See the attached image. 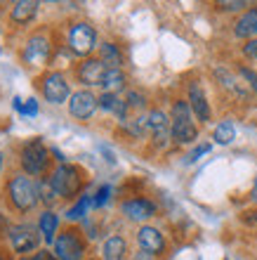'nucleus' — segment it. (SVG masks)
Here are the masks:
<instances>
[{"instance_id": "21", "label": "nucleus", "mask_w": 257, "mask_h": 260, "mask_svg": "<svg viewBox=\"0 0 257 260\" xmlns=\"http://www.w3.org/2000/svg\"><path fill=\"white\" fill-rule=\"evenodd\" d=\"M99 62L104 64L106 69H121V52H118V48L116 45H111V43H104L102 48H99Z\"/></svg>"}, {"instance_id": "22", "label": "nucleus", "mask_w": 257, "mask_h": 260, "mask_svg": "<svg viewBox=\"0 0 257 260\" xmlns=\"http://www.w3.org/2000/svg\"><path fill=\"white\" fill-rule=\"evenodd\" d=\"M234 137H236V130H234V125H231L229 121H224V123H219L215 128V140L219 144H229Z\"/></svg>"}, {"instance_id": "35", "label": "nucleus", "mask_w": 257, "mask_h": 260, "mask_svg": "<svg viewBox=\"0 0 257 260\" xmlns=\"http://www.w3.org/2000/svg\"><path fill=\"white\" fill-rule=\"evenodd\" d=\"M252 197L257 199V178H255V187H252Z\"/></svg>"}, {"instance_id": "24", "label": "nucleus", "mask_w": 257, "mask_h": 260, "mask_svg": "<svg viewBox=\"0 0 257 260\" xmlns=\"http://www.w3.org/2000/svg\"><path fill=\"white\" fill-rule=\"evenodd\" d=\"M88 206H90V197H81V201L68 211V220H78L85 215V211H88Z\"/></svg>"}, {"instance_id": "20", "label": "nucleus", "mask_w": 257, "mask_h": 260, "mask_svg": "<svg viewBox=\"0 0 257 260\" xmlns=\"http://www.w3.org/2000/svg\"><path fill=\"white\" fill-rule=\"evenodd\" d=\"M128 253V246H125V239L123 237H111L104 244V260H123Z\"/></svg>"}, {"instance_id": "18", "label": "nucleus", "mask_w": 257, "mask_h": 260, "mask_svg": "<svg viewBox=\"0 0 257 260\" xmlns=\"http://www.w3.org/2000/svg\"><path fill=\"white\" fill-rule=\"evenodd\" d=\"M57 227H59V218H57L52 211H45V213H43V215H41V222H38V230H41L43 239L48 241V244H54Z\"/></svg>"}, {"instance_id": "5", "label": "nucleus", "mask_w": 257, "mask_h": 260, "mask_svg": "<svg viewBox=\"0 0 257 260\" xmlns=\"http://www.w3.org/2000/svg\"><path fill=\"white\" fill-rule=\"evenodd\" d=\"M54 255L57 260H83L85 255V241L78 230H64L54 239Z\"/></svg>"}, {"instance_id": "32", "label": "nucleus", "mask_w": 257, "mask_h": 260, "mask_svg": "<svg viewBox=\"0 0 257 260\" xmlns=\"http://www.w3.org/2000/svg\"><path fill=\"white\" fill-rule=\"evenodd\" d=\"M219 5L224 7V10H241V7H245L243 0H236V3H219Z\"/></svg>"}, {"instance_id": "30", "label": "nucleus", "mask_w": 257, "mask_h": 260, "mask_svg": "<svg viewBox=\"0 0 257 260\" xmlns=\"http://www.w3.org/2000/svg\"><path fill=\"white\" fill-rule=\"evenodd\" d=\"M210 151V144H201V147H196V149L189 154V161H196L198 156H203V154H208Z\"/></svg>"}, {"instance_id": "15", "label": "nucleus", "mask_w": 257, "mask_h": 260, "mask_svg": "<svg viewBox=\"0 0 257 260\" xmlns=\"http://www.w3.org/2000/svg\"><path fill=\"white\" fill-rule=\"evenodd\" d=\"M189 107H191V111L196 114L198 121H210V104H208V100H205L203 90H201L198 83H194L189 88Z\"/></svg>"}, {"instance_id": "14", "label": "nucleus", "mask_w": 257, "mask_h": 260, "mask_svg": "<svg viewBox=\"0 0 257 260\" xmlns=\"http://www.w3.org/2000/svg\"><path fill=\"white\" fill-rule=\"evenodd\" d=\"M104 74H106V67L99 59H85L81 64V69H78V78L85 85H102Z\"/></svg>"}, {"instance_id": "36", "label": "nucleus", "mask_w": 257, "mask_h": 260, "mask_svg": "<svg viewBox=\"0 0 257 260\" xmlns=\"http://www.w3.org/2000/svg\"><path fill=\"white\" fill-rule=\"evenodd\" d=\"M0 171H3V151H0Z\"/></svg>"}, {"instance_id": "16", "label": "nucleus", "mask_w": 257, "mask_h": 260, "mask_svg": "<svg viewBox=\"0 0 257 260\" xmlns=\"http://www.w3.org/2000/svg\"><path fill=\"white\" fill-rule=\"evenodd\" d=\"M234 34L238 38H255L257 36V7L255 10H248V12L236 21V28H234Z\"/></svg>"}, {"instance_id": "29", "label": "nucleus", "mask_w": 257, "mask_h": 260, "mask_svg": "<svg viewBox=\"0 0 257 260\" xmlns=\"http://www.w3.org/2000/svg\"><path fill=\"white\" fill-rule=\"evenodd\" d=\"M108 194H111V187L108 185H104L99 192H97V199H95V206H102V204H106V199H108Z\"/></svg>"}, {"instance_id": "17", "label": "nucleus", "mask_w": 257, "mask_h": 260, "mask_svg": "<svg viewBox=\"0 0 257 260\" xmlns=\"http://www.w3.org/2000/svg\"><path fill=\"white\" fill-rule=\"evenodd\" d=\"M35 12H38V3L35 0H21V3H14L10 17H12L14 24H26V21H31L35 17Z\"/></svg>"}, {"instance_id": "9", "label": "nucleus", "mask_w": 257, "mask_h": 260, "mask_svg": "<svg viewBox=\"0 0 257 260\" xmlns=\"http://www.w3.org/2000/svg\"><path fill=\"white\" fill-rule=\"evenodd\" d=\"M43 95H45V100H48L50 104H61L66 102L68 97V83L66 78L61 74H48L45 78H43Z\"/></svg>"}, {"instance_id": "7", "label": "nucleus", "mask_w": 257, "mask_h": 260, "mask_svg": "<svg viewBox=\"0 0 257 260\" xmlns=\"http://www.w3.org/2000/svg\"><path fill=\"white\" fill-rule=\"evenodd\" d=\"M41 230H35L33 225H14L10 227V241H12V248L17 253H28V251H35L38 244H41Z\"/></svg>"}, {"instance_id": "37", "label": "nucleus", "mask_w": 257, "mask_h": 260, "mask_svg": "<svg viewBox=\"0 0 257 260\" xmlns=\"http://www.w3.org/2000/svg\"><path fill=\"white\" fill-rule=\"evenodd\" d=\"M21 260H33V258H21Z\"/></svg>"}, {"instance_id": "26", "label": "nucleus", "mask_w": 257, "mask_h": 260, "mask_svg": "<svg viewBox=\"0 0 257 260\" xmlns=\"http://www.w3.org/2000/svg\"><path fill=\"white\" fill-rule=\"evenodd\" d=\"M118 95H111V92H104L102 97H99V107L106 111H116V107H118Z\"/></svg>"}, {"instance_id": "38", "label": "nucleus", "mask_w": 257, "mask_h": 260, "mask_svg": "<svg viewBox=\"0 0 257 260\" xmlns=\"http://www.w3.org/2000/svg\"><path fill=\"white\" fill-rule=\"evenodd\" d=\"M0 52H3V48H0Z\"/></svg>"}, {"instance_id": "6", "label": "nucleus", "mask_w": 257, "mask_h": 260, "mask_svg": "<svg viewBox=\"0 0 257 260\" xmlns=\"http://www.w3.org/2000/svg\"><path fill=\"white\" fill-rule=\"evenodd\" d=\"M68 45L78 57L90 55L97 45V34L95 28L88 26V24H76L71 31H68Z\"/></svg>"}, {"instance_id": "2", "label": "nucleus", "mask_w": 257, "mask_h": 260, "mask_svg": "<svg viewBox=\"0 0 257 260\" xmlns=\"http://www.w3.org/2000/svg\"><path fill=\"white\" fill-rule=\"evenodd\" d=\"M50 187L54 189V194L59 199H68V197H74V194L81 192V187H83V173L76 168V166H59L57 171L52 173L48 178Z\"/></svg>"}, {"instance_id": "28", "label": "nucleus", "mask_w": 257, "mask_h": 260, "mask_svg": "<svg viewBox=\"0 0 257 260\" xmlns=\"http://www.w3.org/2000/svg\"><path fill=\"white\" fill-rule=\"evenodd\" d=\"M125 102H128V107H135V109H142L144 104H146L144 102V95H139V92H130Z\"/></svg>"}, {"instance_id": "12", "label": "nucleus", "mask_w": 257, "mask_h": 260, "mask_svg": "<svg viewBox=\"0 0 257 260\" xmlns=\"http://www.w3.org/2000/svg\"><path fill=\"white\" fill-rule=\"evenodd\" d=\"M137 241H139V248H142V251H146V253H151V255L161 253L163 248H165L163 234L158 232L156 227H149V225L139 227V232H137Z\"/></svg>"}, {"instance_id": "8", "label": "nucleus", "mask_w": 257, "mask_h": 260, "mask_svg": "<svg viewBox=\"0 0 257 260\" xmlns=\"http://www.w3.org/2000/svg\"><path fill=\"white\" fill-rule=\"evenodd\" d=\"M99 107V100H97L90 90H78L71 95V102H68V111H71V116L78 118V121H88L95 109Z\"/></svg>"}, {"instance_id": "34", "label": "nucleus", "mask_w": 257, "mask_h": 260, "mask_svg": "<svg viewBox=\"0 0 257 260\" xmlns=\"http://www.w3.org/2000/svg\"><path fill=\"white\" fill-rule=\"evenodd\" d=\"M132 260H154V255L146 253V251H142V253H135V258Z\"/></svg>"}, {"instance_id": "4", "label": "nucleus", "mask_w": 257, "mask_h": 260, "mask_svg": "<svg viewBox=\"0 0 257 260\" xmlns=\"http://www.w3.org/2000/svg\"><path fill=\"white\" fill-rule=\"evenodd\" d=\"M170 133H172V137H175L177 142H194L198 135L196 125H194V121H191V107L189 102H175V107H172V125H170Z\"/></svg>"}, {"instance_id": "1", "label": "nucleus", "mask_w": 257, "mask_h": 260, "mask_svg": "<svg viewBox=\"0 0 257 260\" xmlns=\"http://www.w3.org/2000/svg\"><path fill=\"white\" fill-rule=\"evenodd\" d=\"M7 199L17 211H31L38 204V182H33L26 175H14L7 182Z\"/></svg>"}, {"instance_id": "3", "label": "nucleus", "mask_w": 257, "mask_h": 260, "mask_svg": "<svg viewBox=\"0 0 257 260\" xmlns=\"http://www.w3.org/2000/svg\"><path fill=\"white\" fill-rule=\"evenodd\" d=\"M50 166V151L43 140H28L21 149V168L28 175H43Z\"/></svg>"}, {"instance_id": "13", "label": "nucleus", "mask_w": 257, "mask_h": 260, "mask_svg": "<svg viewBox=\"0 0 257 260\" xmlns=\"http://www.w3.org/2000/svg\"><path fill=\"white\" fill-rule=\"evenodd\" d=\"M123 213L128 215L130 220L135 222H142V220H149L151 215L156 213V206L146 199H132V201H125L123 204Z\"/></svg>"}, {"instance_id": "23", "label": "nucleus", "mask_w": 257, "mask_h": 260, "mask_svg": "<svg viewBox=\"0 0 257 260\" xmlns=\"http://www.w3.org/2000/svg\"><path fill=\"white\" fill-rule=\"evenodd\" d=\"M38 197H41V201L43 204H48V206H52L54 201H57V194H54V189L50 187V182L45 180V182H38Z\"/></svg>"}, {"instance_id": "27", "label": "nucleus", "mask_w": 257, "mask_h": 260, "mask_svg": "<svg viewBox=\"0 0 257 260\" xmlns=\"http://www.w3.org/2000/svg\"><path fill=\"white\" fill-rule=\"evenodd\" d=\"M238 71H241V76L248 81V85H250V88L257 92V74H255V71H252V69H248V67H241Z\"/></svg>"}, {"instance_id": "11", "label": "nucleus", "mask_w": 257, "mask_h": 260, "mask_svg": "<svg viewBox=\"0 0 257 260\" xmlns=\"http://www.w3.org/2000/svg\"><path fill=\"white\" fill-rule=\"evenodd\" d=\"M146 128L154 133V144L156 147H165V142L172 137L168 116H165L163 111H158V109H154L149 114V118H146Z\"/></svg>"}, {"instance_id": "19", "label": "nucleus", "mask_w": 257, "mask_h": 260, "mask_svg": "<svg viewBox=\"0 0 257 260\" xmlns=\"http://www.w3.org/2000/svg\"><path fill=\"white\" fill-rule=\"evenodd\" d=\"M102 88L111 95H116V92H121L125 88V76H123L121 69H106V74L102 78Z\"/></svg>"}, {"instance_id": "25", "label": "nucleus", "mask_w": 257, "mask_h": 260, "mask_svg": "<svg viewBox=\"0 0 257 260\" xmlns=\"http://www.w3.org/2000/svg\"><path fill=\"white\" fill-rule=\"evenodd\" d=\"M14 109L19 111V114H28V116H35V114H38V102H35V100H28V102L24 104L21 100H14Z\"/></svg>"}, {"instance_id": "33", "label": "nucleus", "mask_w": 257, "mask_h": 260, "mask_svg": "<svg viewBox=\"0 0 257 260\" xmlns=\"http://www.w3.org/2000/svg\"><path fill=\"white\" fill-rule=\"evenodd\" d=\"M33 260H57V255H54V253H48V251H38Z\"/></svg>"}, {"instance_id": "10", "label": "nucleus", "mask_w": 257, "mask_h": 260, "mask_svg": "<svg viewBox=\"0 0 257 260\" xmlns=\"http://www.w3.org/2000/svg\"><path fill=\"white\" fill-rule=\"evenodd\" d=\"M50 57V41L43 34H35L28 38L26 48H24V59L31 67H43Z\"/></svg>"}, {"instance_id": "31", "label": "nucleus", "mask_w": 257, "mask_h": 260, "mask_svg": "<svg viewBox=\"0 0 257 260\" xmlns=\"http://www.w3.org/2000/svg\"><path fill=\"white\" fill-rule=\"evenodd\" d=\"M243 52H245V55H248V57H255V59H257V38H252V41H248V43H245Z\"/></svg>"}]
</instances>
